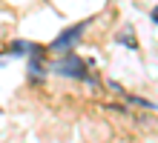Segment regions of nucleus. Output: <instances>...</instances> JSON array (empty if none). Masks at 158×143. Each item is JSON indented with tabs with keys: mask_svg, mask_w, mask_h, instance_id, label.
<instances>
[{
	"mask_svg": "<svg viewBox=\"0 0 158 143\" xmlns=\"http://www.w3.org/2000/svg\"><path fill=\"white\" fill-rule=\"evenodd\" d=\"M46 54H49V46H40V43H32L29 49V80L32 83H43L46 74H49V63H46Z\"/></svg>",
	"mask_w": 158,
	"mask_h": 143,
	"instance_id": "obj_3",
	"label": "nucleus"
},
{
	"mask_svg": "<svg viewBox=\"0 0 158 143\" xmlns=\"http://www.w3.org/2000/svg\"><path fill=\"white\" fill-rule=\"evenodd\" d=\"M86 26H89V20H81V23H75V26H66V29H63V32H60L58 37H55L52 43H49V52H55V54L72 52V49H75V43L83 37Z\"/></svg>",
	"mask_w": 158,
	"mask_h": 143,
	"instance_id": "obj_2",
	"label": "nucleus"
},
{
	"mask_svg": "<svg viewBox=\"0 0 158 143\" xmlns=\"http://www.w3.org/2000/svg\"><path fill=\"white\" fill-rule=\"evenodd\" d=\"M32 49V43H26V40H15L12 46H9V54H29Z\"/></svg>",
	"mask_w": 158,
	"mask_h": 143,
	"instance_id": "obj_4",
	"label": "nucleus"
},
{
	"mask_svg": "<svg viewBox=\"0 0 158 143\" xmlns=\"http://www.w3.org/2000/svg\"><path fill=\"white\" fill-rule=\"evenodd\" d=\"M49 69H52L55 74H60V77H72V80H89V83H95V77H92L89 69H86V63H83L75 52H63L55 63H49Z\"/></svg>",
	"mask_w": 158,
	"mask_h": 143,
	"instance_id": "obj_1",
	"label": "nucleus"
},
{
	"mask_svg": "<svg viewBox=\"0 0 158 143\" xmlns=\"http://www.w3.org/2000/svg\"><path fill=\"white\" fill-rule=\"evenodd\" d=\"M118 40H124V43L129 46V49H135V40H132V32H129V29H127L124 34H118Z\"/></svg>",
	"mask_w": 158,
	"mask_h": 143,
	"instance_id": "obj_5",
	"label": "nucleus"
}]
</instances>
